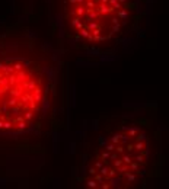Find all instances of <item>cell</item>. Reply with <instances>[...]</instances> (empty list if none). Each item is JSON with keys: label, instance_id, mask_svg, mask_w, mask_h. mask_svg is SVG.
<instances>
[{"label": "cell", "instance_id": "obj_3", "mask_svg": "<svg viewBox=\"0 0 169 189\" xmlns=\"http://www.w3.org/2000/svg\"><path fill=\"white\" fill-rule=\"evenodd\" d=\"M57 35L88 60H111L143 34L152 0H50Z\"/></svg>", "mask_w": 169, "mask_h": 189}, {"label": "cell", "instance_id": "obj_2", "mask_svg": "<svg viewBox=\"0 0 169 189\" xmlns=\"http://www.w3.org/2000/svg\"><path fill=\"white\" fill-rule=\"evenodd\" d=\"M163 164L157 105L127 103L83 122L72 183L82 189H140L161 176Z\"/></svg>", "mask_w": 169, "mask_h": 189}, {"label": "cell", "instance_id": "obj_1", "mask_svg": "<svg viewBox=\"0 0 169 189\" xmlns=\"http://www.w3.org/2000/svg\"><path fill=\"white\" fill-rule=\"evenodd\" d=\"M61 55L23 21H0V186H28L47 164L64 103Z\"/></svg>", "mask_w": 169, "mask_h": 189}]
</instances>
